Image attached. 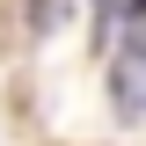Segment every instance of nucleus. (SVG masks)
<instances>
[{
    "label": "nucleus",
    "mask_w": 146,
    "mask_h": 146,
    "mask_svg": "<svg viewBox=\"0 0 146 146\" xmlns=\"http://www.w3.org/2000/svg\"><path fill=\"white\" fill-rule=\"evenodd\" d=\"M102 7V44L124 36V51H146V0H95Z\"/></svg>",
    "instance_id": "obj_1"
}]
</instances>
